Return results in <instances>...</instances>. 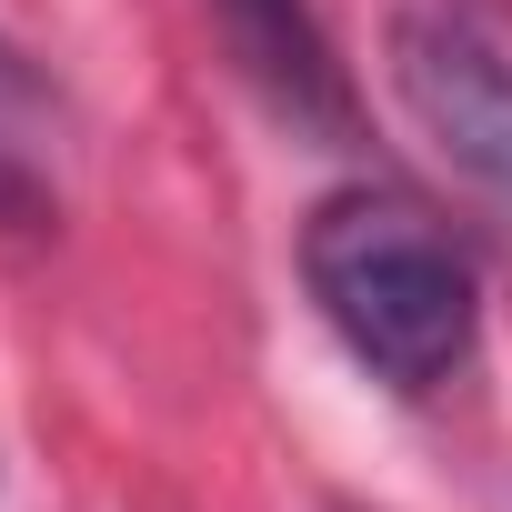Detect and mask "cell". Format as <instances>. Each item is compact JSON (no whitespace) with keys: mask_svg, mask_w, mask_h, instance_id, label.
<instances>
[{"mask_svg":"<svg viewBox=\"0 0 512 512\" xmlns=\"http://www.w3.org/2000/svg\"><path fill=\"white\" fill-rule=\"evenodd\" d=\"M302 282L332 322V342L392 382V392H442L472 362L482 292L472 262L392 191H332L302 221Z\"/></svg>","mask_w":512,"mask_h":512,"instance_id":"6da1fadb","label":"cell"},{"mask_svg":"<svg viewBox=\"0 0 512 512\" xmlns=\"http://www.w3.org/2000/svg\"><path fill=\"white\" fill-rule=\"evenodd\" d=\"M392 91L452 181L512 211V41L472 0H412L392 21Z\"/></svg>","mask_w":512,"mask_h":512,"instance_id":"7a4b0ae2","label":"cell"},{"mask_svg":"<svg viewBox=\"0 0 512 512\" xmlns=\"http://www.w3.org/2000/svg\"><path fill=\"white\" fill-rule=\"evenodd\" d=\"M211 31H221L231 71L251 81V101L292 141H322V151L362 141V91H352V71H342L312 0H211Z\"/></svg>","mask_w":512,"mask_h":512,"instance_id":"3957f363","label":"cell"},{"mask_svg":"<svg viewBox=\"0 0 512 512\" xmlns=\"http://www.w3.org/2000/svg\"><path fill=\"white\" fill-rule=\"evenodd\" d=\"M11 91H21V71H11V51H0V101H11Z\"/></svg>","mask_w":512,"mask_h":512,"instance_id":"277c9868","label":"cell"}]
</instances>
